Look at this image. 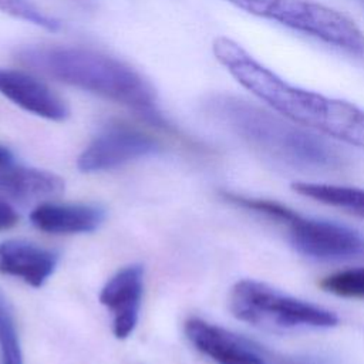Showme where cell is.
I'll return each mask as SVG.
<instances>
[{
	"mask_svg": "<svg viewBox=\"0 0 364 364\" xmlns=\"http://www.w3.org/2000/svg\"><path fill=\"white\" fill-rule=\"evenodd\" d=\"M291 188L301 196L364 218V189L314 182H296Z\"/></svg>",
	"mask_w": 364,
	"mask_h": 364,
	"instance_id": "5bb4252c",
	"label": "cell"
},
{
	"mask_svg": "<svg viewBox=\"0 0 364 364\" xmlns=\"http://www.w3.org/2000/svg\"><path fill=\"white\" fill-rule=\"evenodd\" d=\"M185 334L202 354L218 364H267L249 340L202 318H189Z\"/></svg>",
	"mask_w": 364,
	"mask_h": 364,
	"instance_id": "9c48e42d",
	"label": "cell"
},
{
	"mask_svg": "<svg viewBox=\"0 0 364 364\" xmlns=\"http://www.w3.org/2000/svg\"><path fill=\"white\" fill-rule=\"evenodd\" d=\"M253 16L277 21L364 60V31L353 20L314 0H225Z\"/></svg>",
	"mask_w": 364,
	"mask_h": 364,
	"instance_id": "277c9868",
	"label": "cell"
},
{
	"mask_svg": "<svg viewBox=\"0 0 364 364\" xmlns=\"http://www.w3.org/2000/svg\"><path fill=\"white\" fill-rule=\"evenodd\" d=\"M18 222V213L14 210V208L0 199V230H7L13 226H16Z\"/></svg>",
	"mask_w": 364,
	"mask_h": 364,
	"instance_id": "d6986e66",
	"label": "cell"
},
{
	"mask_svg": "<svg viewBox=\"0 0 364 364\" xmlns=\"http://www.w3.org/2000/svg\"><path fill=\"white\" fill-rule=\"evenodd\" d=\"M212 51L242 87L282 115L364 149V111L358 107L286 82L232 38L216 37Z\"/></svg>",
	"mask_w": 364,
	"mask_h": 364,
	"instance_id": "6da1fadb",
	"label": "cell"
},
{
	"mask_svg": "<svg viewBox=\"0 0 364 364\" xmlns=\"http://www.w3.org/2000/svg\"><path fill=\"white\" fill-rule=\"evenodd\" d=\"M18 58L34 70L64 84L139 111H152L151 84L124 61L101 51L77 46H30Z\"/></svg>",
	"mask_w": 364,
	"mask_h": 364,
	"instance_id": "3957f363",
	"label": "cell"
},
{
	"mask_svg": "<svg viewBox=\"0 0 364 364\" xmlns=\"http://www.w3.org/2000/svg\"><path fill=\"white\" fill-rule=\"evenodd\" d=\"M229 309L236 318L274 331L330 328L338 323L330 310L256 280H240L230 289Z\"/></svg>",
	"mask_w": 364,
	"mask_h": 364,
	"instance_id": "5b68a950",
	"label": "cell"
},
{
	"mask_svg": "<svg viewBox=\"0 0 364 364\" xmlns=\"http://www.w3.org/2000/svg\"><path fill=\"white\" fill-rule=\"evenodd\" d=\"M208 112L266 158L303 172H333L343 166L340 152L320 136L235 95L216 94Z\"/></svg>",
	"mask_w": 364,
	"mask_h": 364,
	"instance_id": "7a4b0ae2",
	"label": "cell"
},
{
	"mask_svg": "<svg viewBox=\"0 0 364 364\" xmlns=\"http://www.w3.org/2000/svg\"><path fill=\"white\" fill-rule=\"evenodd\" d=\"M0 11L48 31H57L61 28L60 20L44 13L31 0H0Z\"/></svg>",
	"mask_w": 364,
	"mask_h": 364,
	"instance_id": "e0dca14e",
	"label": "cell"
},
{
	"mask_svg": "<svg viewBox=\"0 0 364 364\" xmlns=\"http://www.w3.org/2000/svg\"><path fill=\"white\" fill-rule=\"evenodd\" d=\"M0 95L50 121H64L70 114L67 104L46 82L26 71L0 67Z\"/></svg>",
	"mask_w": 364,
	"mask_h": 364,
	"instance_id": "30bf717a",
	"label": "cell"
},
{
	"mask_svg": "<svg viewBox=\"0 0 364 364\" xmlns=\"http://www.w3.org/2000/svg\"><path fill=\"white\" fill-rule=\"evenodd\" d=\"M293 247L320 260L364 257V237L355 230L333 222L303 218L299 213L286 225Z\"/></svg>",
	"mask_w": 364,
	"mask_h": 364,
	"instance_id": "8992f818",
	"label": "cell"
},
{
	"mask_svg": "<svg viewBox=\"0 0 364 364\" xmlns=\"http://www.w3.org/2000/svg\"><path fill=\"white\" fill-rule=\"evenodd\" d=\"M159 148L158 142L138 129L115 125L102 131L80 154L77 166L84 173L117 168L138 158L151 155Z\"/></svg>",
	"mask_w": 364,
	"mask_h": 364,
	"instance_id": "52a82bcc",
	"label": "cell"
},
{
	"mask_svg": "<svg viewBox=\"0 0 364 364\" xmlns=\"http://www.w3.org/2000/svg\"><path fill=\"white\" fill-rule=\"evenodd\" d=\"M104 219L105 212L92 205L41 203L30 213V220L37 229L54 235L94 232Z\"/></svg>",
	"mask_w": 364,
	"mask_h": 364,
	"instance_id": "7c38bea8",
	"label": "cell"
},
{
	"mask_svg": "<svg viewBox=\"0 0 364 364\" xmlns=\"http://www.w3.org/2000/svg\"><path fill=\"white\" fill-rule=\"evenodd\" d=\"M64 181L48 171L13 165L0 173V193L17 200H38L58 196Z\"/></svg>",
	"mask_w": 364,
	"mask_h": 364,
	"instance_id": "4fadbf2b",
	"label": "cell"
},
{
	"mask_svg": "<svg viewBox=\"0 0 364 364\" xmlns=\"http://www.w3.org/2000/svg\"><path fill=\"white\" fill-rule=\"evenodd\" d=\"M57 263V255L40 246L21 240L0 243V273L18 277L33 287H41Z\"/></svg>",
	"mask_w": 364,
	"mask_h": 364,
	"instance_id": "8fae6325",
	"label": "cell"
},
{
	"mask_svg": "<svg viewBox=\"0 0 364 364\" xmlns=\"http://www.w3.org/2000/svg\"><path fill=\"white\" fill-rule=\"evenodd\" d=\"M0 353L1 364H23L20 341L13 316L0 296Z\"/></svg>",
	"mask_w": 364,
	"mask_h": 364,
	"instance_id": "ac0fdd59",
	"label": "cell"
},
{
	"mask_svg": "<svg viewBox=\"0 0 364 364\" xmlns=\"http://www.w3.org/2000/svg\"><path fill=\"white\" fill-rule=\"evenodd\" d=\"M144 289V269L131 264L118 270L101 289L100 303L112 314V333L124 340L136 327Z\"/></svg>",
	"mask_w": 364,
	"mask_h": 364,
	"instance_id": "ba28073f",
	"label": "cell"
},
{
	"mask_svg": "<svg viewBox=\"0 0 364 364\" xmlns=\"http://www.w3.org/2000/svg\"><path fill=\"white\" fill-rule=\"evenodd\" d=\"M223 198L226 200L235 203L236 206H240L247 210L263 215V216H266L277 223H282L284 226L297 215V212L287 208L286 205L274 202V200H269V199L247 198V196H242V195L232 193V192H223Z\"/></svg>",
	"mask_w": 364,
	"mask_h": 364,
	"instance_id": "2e32d148",
	"label": "cell"
},
{
	"mask_svg": "<svg viewBox=\"0 0 364 364\" xmlns=\"http://www.w3.org/2000/svg\"><path fill=\"white\" fill-rule=\"evenodd\" d=\"M318 286L331 294L348 299H364V267L347 269L326 276Z\"/></svg>",
	"mask_w": 364,
	"mask_h": 364,
	"instance_id": "9a60e30c",
	"label": "cell"
},
{
	"mask_svg": "<svg viewBox=\"0 0 364 364\" xmlns=\"http://www.w3.org/2000/svg\"><path fill=\"white\" fill-rule=\"evenodd\" d=\"M14 164L16 162H14L13 152L0 144V173L7 171L9 168H11Z\"/></svg>",
	"mask_w": 364,
	"mask_h": 364,
	"instance_id": "ffe728a7",
	"label": "cell"
}]
</instances>
